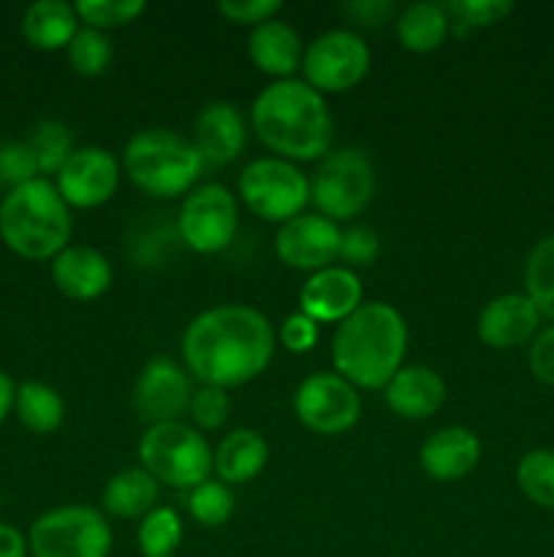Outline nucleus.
Wrapping results in <instances>:
<instances>
[{
    "label": "nucleus",
    "instance_id": "nucleus-4",
    "mask_svg": "<svg viewBox=\"0 0 554 557\" xmlns=\"http://www.w3.org/2000/svg\"><path fill=\"white\" fill-rule=\"evenodd\" d=\"M71 212L58 185L36 177L9 190L0 201V239L30 261L54 259L68 248Z\"/></svg>",
    "mask_w": 554,
    "mask_h": 557
},
{
    "label": "nucleus",
    "instance_id": "nucleus-33",
    "mask_svg": "<svg viewBox=\"0 0 554 557\" xmlns=\"http://www.w3.org/2000/svg\"><path fill=\"white\" fill-rule=\"evenodd\" d=\"M188 509L190 515H193V520L201 522V525L206 528L226 525L234 515V493L228 490V484L206 479L204 484L190 490Z\"/></svg>",
    "mask_w": 554,
    "mask_h": 557
},
{
    "label": "nucleus",
    "instance_id": "nucleus-43",
    "mask_svg": "<svg viewBox=\"0 0 554 557\" xmlns=\"http://www.w3.org/2000/svg\"><path fill=\"white\" fill-rule=\"evenodd\" d=\"M27 539L14 525H0V557H27Z\"/></svg>",
    "mask_w": 554,
    "mask_h": 557
},
{
    "label": "nucleus",
    "instance_id": "nucleus-8",
    "mask_svg": "<svg viewBox=\"0 0 554 557\" xmlns=\"http://www.w3.org/2000/svg\"><path fill=\"white\" fill-rule=\"evenodd\" d=\"M375 194V169L356 147L326 152L310 183V201L329 221L356 218Z\"/></svg>",
    "mask_w": 554,
    "mask_h": 557
},
{
    "label": "nucleus",
    "instance_id": "nucleus-2",
    "mask_svg": "<svg viewBox=\"0 0 554 557\" xmlns=\"http://www.w3.org/2000/svg\"><path fill=\"white\" fill-rule=\"evenodd\" d=\"M407 351V324L394 305L364 302L340 321L331 341L337 375L362 389H386Z\"/></svg>",
    "mask_w": 554,
    "mask_h": 557
},
{
    "label": "nucleus",
    "instance_id": "nucleus-28",
    "mask_svg": "<svg viewBox=\"0 0 554 557\" xmlns=\"http://www.w3.org/2000/svg\"><path fill=\"white\" fill-rule=\"evenodd\" d=\"M25 141L33 156H36L38 172L41 174H58L63 163L71 158V152L76 150L74 134L60 120H41V123H36Z\"/></svg>",
    "mask_w": 554,
    "mask_h": 557
},
{
    "label": "nucleus",
    "instance_id": "nucleus-23",
    "mask_svg": "<svg viewBox=\"0 0 554 557\" xmlns=\"http://www.w3.org/2000/svg\"><path fill=\"white\" fill-rule=\"evenodd\" d=\"M79 30V16H76L74 5L63 3V0H38V3L27 5L25 16H22V36L27 44L43 52L52 49H68L71 38Z\"/></svg>",
    "mask_w": 554,
    "mask_h": 557
},
{
    "label": "nucleus",
    "instance_id": "nucleus-38",
    "mask_svg": "<svg viewBox=\"0 0 554 557\" xmlns=\"http://www.w3.org/2000/svg\"><path fill=\"white\" fill-rule=\"evenodd\" d=\"M380 253V239L378 234L369 226H353L348 232H342V245L340 256L348 261V264H373Z\"/></svg>",
    "mask_w": 554,
    "mask_h": 557
},
{
    "label": "nucleus",
    "instance_id": "nucleus-21",
    "mask_svg": "<svg viewBox=\"0 0 554 557\" xmlns=\"http://www.w3.org/2000/svg\"><path fill=\"white\" fill-rule=\"evenodd\" d=\"M386 406L402 419H429L445 400V384L432 368L411 364L396 370L394 379L386 384Z\"/></svg>",
    "mask_w": 554,
    "mask_h": 557
},
{
    "label": "nucleus",
    "instance_id": "nucleus-34",
    "mask_svg": "<svg viewBox=\"0 0 554 557\" xmlns=\"http://www.w3.org/2000/svg\"><path fill=\"white\" fill-rule=\"evenodd\" d=\"M144 9V0H79V3H74L76 16L87 22V27H96V30L128 25Z\"/></svg>",
    "mask_w": 554,
    "mask_h": 557
},
{
    "label": "nucleus",
    "instance_id": "nucleus-31",
    "mask_svg": "<svg viewBox=\"0 0 554 557\" xmlns=\"http://www.w3.org/2000/svg\"><path fill=\"white\" fill-rule=\"evenodd\" d=\"M136 542H139V553L144 557H172L182 542V522H179L177 511L161 506V509H152L150 515L141 517Z\"/></svg>",
    "mask_w": 554,
    "mask_h": 557
},
{
    "label": "nucleus",
    "instance_id": "nucleus-42",
    "mask_svg": "<svg viewBox=\"0 0 554 557\" xmlns=\"http://www.w3.org/2000/svg\"><path fill=\"white\" fill-rule=\"evenodd\" d=\"M348 14L356 16L358 22H367V25H378L383 16H389L394 11V3H383V0H364V3L345 5Z\"/></svg>",
    "mask_w": 554,
    "mask_h": 557
},
{
    "label": "nucleus",
    "instance_id": "nucleus-26",
    "mask_svg": "<svg viewBox=\"0 0 554 557\" xmlns=\"http://www.w3.org/2000/svg\"><path fill=\"white\" fill-rule=\"evenodd\" d=\"M451 30V20L445 5L429 3V0H421V3H411L396 20V36H400V44L411 52H435L440 44L445 41Z\"/></svg>",
    "mask_w": 554,
    "mask_h": 557
},
{
    "label": "nucleus",
    "instance_id": "nucleus-32",
    "mask_svg": "<svg viewBox=\"0 0 554 557\" xmlns=\"http://www.w3.org/2000/svg\"><path fill=\"white\" fill-rule=\"evenodd\" d=\"M112 41L106 38V33L96 30V27H79L68 44V63L81 76L103 74L112 65Z\"/></svg>",
    "mask_w": 554,
    "mask_h": 557
},
{
    "label": "nucleus",
    "instance_id": "nucleus-36",
    "mask_svg": "<svg viewBox=\"0 0 554 557\" xmlns=\"http://www.w3.org/2000/svg\"><path fill=\"white\" fill-rule=\"evenodd\" d=\"M451 20L465 27H489L503 22L514 11L511 0H454L445 5Z\"/></svg>",
    "mask_w": 554,
    "mask_h": 557
},
{
    "label": "nucleus",
    "instance_id": "nucleus-22",
    "mask_svg": "<svg viewBox=\"0 0 554 557\" xmlns=\"http://www.w3.org/2000/svg\"><path fill=\"white\" fill-rule=\"evenodd\" d=\"M248 52L264 74L291 79V74L302 63V38L288 22L266 20L250 30Z\"/></svg>",
    "mask_w": 554,
    "mask_h": 557
},
{
    "label": "nucleus",
    "instance_id": "nucleus-5",
    "mask_svg": "<svg viewBox=\"0 0 554 557\" xmlns=\"http://www.w3.org/2000/svg\"><path fill=\"white\" fill-rule=\"evenodd\" d=\"M204 161L193 141L166 128L139 131L125 145V172L152 196H179L199 180Z\"/></svg>",
    "mask_w": 554,
    "mask_h": 557
},
{
    "label": "nucleus",
    "instance_id": "nucleus-3",
    "mask_svg": "<svg viewBox=\"0 0 554 557\" xmlns=\"http://www.w3.org/2000/svg\"><path fill=\"white\" fill-rule=\"evenodd\" d=\"M250 117L259 139L288 161H315L329 152V107L304 79H277L264 87Z\"/></svg>",
    "mask_w": 554,
    "mask_h": 557
},
{
    "label": "nucleus",
    "instance_id": "nucleus-11",
    "mask_svg": "<svg viewBox=\"0 0 554 557\" xmlns=\"http://www.w3.org/2000/svg\"><path fill=\"white\" fill-rule=\"evenodd\" d=\"M237 199L221 183H206L190 190L179 207V237L196 253H221L237 234Z\"/></svg>",
    "mask_w": 554,
    "mask_h": 557
},
{
    "label": "nucleus",
    "instance_id": "nucleus-35",
    "mask_svg": "<svg viewBox=\"0 0 554 557\" xmlns=\"http://www.w3.org/2000/svg\"><path fill=\"white\" fill-rule=\"evenodd\" d=\"M36 156L30 152L27 141L0 139V188H20L38 177Z\"/></svg>",
    "mask_w": 554,
    "mask_h": 557
},
{
    "label": "nucleus",
    "instance_id": "nucleus-13",
    "mask_svg": "<svg viewBox=\"0 0 554 557\" xmlns=\"http://www.w3.org/2000/svg\"><path fill=\"white\" fill-rule=\"evenodd\" d=\"M190 400L193 386L188 370L168 357H155L144 364L134 389V408L141 422L150 428L177 422L185 411H190Z\"/></svg>",
    "mask_w": 554,
    "mask_h": 557
},
{
    "label": "nucleus",
    "instance_id": "nucleus-14",
    "mask_svg": "<svg viewBox=\"0 0 554 557\" xmlns=\"http://www.w3.org/2000/svg\"><path fill=\"white\" fill-rule=\"evenodd\" d=\"M119 183V163L103 147H76L58 172V190L76 210H92L112 199Z\"/></svg>",
    "mask_w": 554,
    "mask_h": 557
},
{
    "label": "nucleus",
    "instance_id": "nucleus-39",
    "mask_svg": "<svg viewBox=\"0 0 554 557\" xmlns=\"http://www.w3.org/2000/svg\"><path fill=\"white\" fill-rule=\"evenodd\" d=\"M280 9V0H221V3H217V11H221L226 20L253 27L266 20H275V14Z\"/></svg>",
    "mask_w": 554,
    "mask_h": 557
},
{
    "label": "nucleus",
    "instance_id": "nucleus-9",
    "mask_svg": "<svg viewBox=\"0 0 554 557\" xmlns=\"http://www.w3.org/2000/svg\"><path fill=\"white\" fill-rule=\"evenodd\" d=\"M239 196L264 221H291L310 201V183L286 158H255L239 174Z\"/></svg>",
    "mask_w": 554,
    "mask_h": 557
},
{
    "label": "nucleus",
    "instance_id": "nucleus-10",
    "mask_svg": "<svg viewBox=\"0 0 554 557\" xmlns=\"http://www.w3.org/2000/svg\"><path fill=\"white\" fill-rule=\"evenodd\" d=\"M304 82L313 90L342 92L356 87L369 71V47L353 30H326L302 52Z\"/></svg>",
    "mask_w": 554,
    "mask_h": 557
},
{
    "label": "nucleus",
    "instance_id": "nucleus-1",
    "mask_svg": "<svg viewBox=\"0 0 554 557\" xmlns=\"http://www.w3.org/2000/svg\"><path fill=\"white\" fill-rule=\"evenodd\" d=\"M275 354L269 319L248 305H217L188 324L182 335L185 370L204 386H239L266 370Z\"/></svg>",
    "mask_w": 554,
    "mask_h": 557
},
{
    "label": "nucleus",
    "instance_id": "nucleus-40",
    "mask_svg": "<svg viewBox=\"0 0 554 557\" xmlns=\"http://www.w3.org/2000/svg\"><path fill=\"white\" fill-rule=\"evenodd\" d=\"M280 343L293 354H304L318 343V321L304 313H293L282 321Z\"/></svg>",
    "mask_w": 554,
    "mask_h": 557
},
{
    "label": "nucleus",
    "instance_id": "nucleus-27",
    "mask_svg": "<svg viewBox=\"0 0 554 557\" xmlns=\"http://www.w3.org/2000/svg\"><path fill=\"white\" fill-rule=\"evenodd\" d=\"M14 411L30 433L49 435L63 424L65 403L54 386L41 384V381H25L16 386Z\"/></svg>",
    "mask_w": 554,
    "mask_h": 557
},
{
    "label": "nucleus",
    "instance_id": "nucleus-24",
    "mask_svg": "<svg viewBox=\"0 0 554 557\" xmlns=\"http://www.w3.org/2000/svg\"><path fill=\"white\" fill-rule=\"evenodd\" d=\"M269 457V446L255 430H234L217 444L215 473L223 484H244L259 476Z\"/></svg>",
    "mask_w": 554,
    "mask_h": 557
},
{
    "label": "nucleus",
    "instance_id": "nucleus-7",
    "mask_svg": "<svg viewBox=\"0 0 554 557\" xmlns=\"http://www.w3.org/2000/svg\"><path fill=\"white\" fill-rule=\"evenodd\" d=\"M27 549L33 557H109L112 528L92 506H58L33 522Z\"/></svg>",
    "mask_w": 554,
    "mask_h": 557
},
{
    "label": "nucleus",
    "instance_id": "nucleus-17",
    "mask_svg": "<svg viewBox=\"0 0 554 557\" xmlns=\"http://www.w3.org/2000/svg\"><path fill=\"white\" fill-rule=\"evenodd\" d=\"M362 281L345 267H326L310 275L302 286L299 305L313 321H345L362 305Z\"/></svg>",
    "mask_w": 554,
    "mask_h": 557
},
{
    "label": "nucleus",
    "instance_id": "nucleus-44",
    "mask_svg": "<svg viewBox=\"0 0 554 557\" xmlns=\"http://www.w3.org/2000/svg\"><path fill=\"white\" fill-rule=\"evenodd\" d=\"M14 395H16L14 381L0 370V424L5 422V417H9L11 408H14Z\"/></svg>",
    "mask_w": 554,
    "mask_h": 557
},
{
    "label": "nucleus",
    "instance_id": "nucleus-19",
    "mask_svg": "<svg viewBox=\"0 0 554 557\" xmlns=\"http://www.w3.org/2000/svg\"><path fill=\"white\" fill-rule=\"evenodd\" d=\"M52 281L60 294L90 302L112 286V267L106 256L87 245H68L52 259Z\"/></svg>",
    "mask_w": 554,
    "mask_h": 557
},
{
    "label": "nucleus",
    "instance_id": "nucleus-30",
    "mask_svg": "<svg viewBox=\"0 0 554 557\" xmlns=\"http://www.w3.org/2000/svg\"><path fill=\"white\" fill-rule=\"evenodd\" d=\"M516 484L536 506L554 509V451H527L516 466Z\"/></svg>",
    "mask_w": 554,
    "mask_h": 557
},
{
    "label": "nucleus",
    "instance_id": "nucleus-15",
    "mask_svg": "<svg viewBox=\"0 0 554 557\" xmlns=\"http://www.w3.org/2000/svg\"><path fill=\"white\" fill-rule=\"evenodd\" d=\"M342 232L324 215H297L277 232L275 250L293 270H326L340 259Z\"/></svg>",
    "mask_w": 554,
    "mask_h": 557
},
{
    "label": "nucleus",
    "instance_id": "nucleus-12",
    "mask_svg": "<svg viewBox=\"0 0 554 557\" xmlns=\"http://www.w3.org/2000/svg\"><path fill=\"white\" fill-rule=\"evenodd\" d=\"M299 422L320 435H340L358 422L362 397L356 386L337 373H315L299 384L293 395Z\"/></svg>",
    "mask_w": 554,
    "mask_h": 557
},
{
    "label": "nucleus",
    "instance_id": "nucleus-29",
    "mask_svg": "<svg viewBox=\"0 0 554 557\" xmlns=\"http://www.w3.org/2000/svg\"><path fill=\"white\" fill-rule=\"evenodd\" d=\"M525 286L538 313L554 321V234L543 237L527 256Z\"/></svg>",
    "mask_w": 554,
    "mask_h": 557
},
{
    "label": "nucleus",
    "instance_id": "nucleus-18",
    "mask_svg": "<svg viewBox=\"0 0 554 557\" xmlns=\"http://www.w3.org/2000/svg\"><path fill=\"white\" fill-rule=\"evenodd\" d=\"M541 313L527 294H503L478 315V337L489 348H516L536 337Z\"/></svg>",
    "mask_w": 554,
    "mask_h": 557
},
{
    "label": "nucleus",
    "instance_id": "nucleus-41",
    "mask_svg": "<svg viewBox=\"0 0 554 557\" xmlns=\"http://www.w3.org/2000/svg\"><path fill=\"white\" fill-rule=\"evenodd\" d=\"M530 370L541 384L554 386V326H546L532 337Z\"/></svg>",
    "mask_w": 554,
    "mask_h": 557
},
{
    "label": "nucleus",
    "instance_id": "nucleus-16",
    "mask_svg": "<svg viewBox=\"0 0 554 557\" xmlns=\"http://www.w3.org/2000/svg\"><path fill=\"white\" fill-rule=\"evenodd\" d=\"M193 145L204 166H226L242 156L248 145V128L242 114L228 101H212L199 112L193 125Z\"/></svg>",
    "mask_w": 554,
    "mask_h": 557
},
{
    "label": "nucleus",
    "instance_id": "nucleus-20",
    "mask_svg": "<svg viewBox=\"0 0 554 557\" xmlns=\"http://www.w3.org/2000/svg\"><path fill=\"white\" fill-rule=\"evenodd\" d=\"M418 460L427 476L435 482L465 479L481 460V444L467 428H443L424 441Z\"/></svg>",
    "mask_w": 554,
    "mask_h": 557
},
{
    "label": "nucleus",
    "instance_id": "nucleus-25",
    "mask_svg": "<svg viewBox=\"0 0 554 557\" xmlns=\"http://www.w3.org/2000/svg\"><path fill=\"white\" fill-rule=\"evenodd\" d=\"M158 482L144 468H125L114 473L103 487V509L119 520H136L147 517L155 509Z\"/></svg>",
    "mask_w": 554,
    "mask_h": 557
},
{
    "label": "nucleus",
    "instance_id": "nucleus-6",
    "mask_svg": "<svg viewBox=\"0 0 554 557\" xmlns=\"http://www.w3.org/2000/svg\"><path fill=\"white\" fill-rule=\"evenodd\" d=\"M139 460L155 482L174 490L199 487L215 468V455L204 435L182 422L147 428L139 441Z\"/></svg>",
    "mask_w": 554,
    "mask_h": 557
},
{
    "label": "nucleus",
    "instance_id": "nucleus-37",
    "mask_svg": "<svg viewBox=\"0 0 554 557\" xmlns=\"http://www.w3.org/2000/svg\"><path fill=\"white\" fill-rule=\"evenodd\" d=\"M231 413V397L221 386H201L190 400V417L201 430H221Z\"/></svg>",
    "mask_w": 554,
    "mask_h": 557
}]
</instances>
